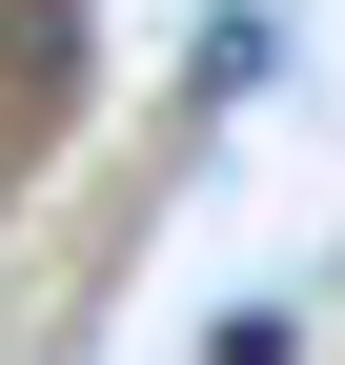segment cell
Wrapping results in <instances>:
<instances>
[{"mask_svg": "<svg viewBox=\"0 0 345 365\" xmlns=\"http://www.w3.org/2000/svg\"><path fill=\"white\" fill-rule=\"evenodd\" d=\"M0 61H21V81H61V61H81V0H0Z\"/></svg>", "mask_w": 345, "mask_h": 365, "instance_id": "obj_1", "label": "cell"}]
</instances>
